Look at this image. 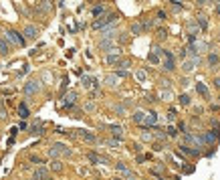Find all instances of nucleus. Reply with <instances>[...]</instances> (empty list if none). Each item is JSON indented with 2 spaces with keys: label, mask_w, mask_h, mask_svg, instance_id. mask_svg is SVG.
<instances>
[{
  "label": "nucleus",
  "mask_w": 220,
  "mask_h": 180,
  "mask_svg": "<svg viewBox=\"0 0 220 180\" xmlns=\"http://www.w3.org/2000/svg\"><path fill=\"white\" fill-rule=\"evenodd\" d=\"M115 20H117V14H115V12H111V14H107V16H103V18H97V20H95V22H93V29H95V30H103V29H107L109 25H113Z\"/></svg>",
  "instance_id": "1"
},
{
  "label": "nucleus",
  "mask_w": 220,
  "mask_h": 180,
  "mask_svg": "<svg viewBox=\"0 0 220 180\" xmlns=\"http://www.w3.org/2000/svg\"><path fill=\"white\" fill-rule=\"evenodd\" d=\"M49 154L53 156V158H57V156H71V150H69L67 146H63V144H53V146L49 148Z\"/></svg>",
  "instance_id": "2"
},
{
  "label": "nucleus",
  "mask_w": 220,
  "mask_h": 180,
  "mask_svg": "<svg viewBox=\"0 0 220 180\" xmlns=\"http://www.w3.org/2000/svg\"><path fill=\"white\" fill-rule=\"evenodd\" d=\"M6 39L12 41L14 45H18V47H25V37H20L16 30H8V33H6Z\"/></svg>",
  "instance_id": "3"
},
{
  "label": "nucleus",
  "mask_w": 220,
  "mask_h": 180,
  "mask_svg": "<svg viewBox=\"0 0 220 180\" xmlns=\"http://www.w3.org/2000/svg\"><path fill=\"white\" fill-rule=\"evenodd\" d=\"M51 10H53L51 0H43V2H39V4H36V12H43V14H47V12H51Z\"/></svg>",
  "instance_id": "4"
},
{
  "label": "nucleus",
  "mask_w": 220,
  "mask_h": 180,
  "mask_svg": "<svg viewBox=\"0 0 220 180\" xmlns=\"http://www.w3.org/2000/svg\"><path fill=\"white\" fill-rule=\"evenodd\" d=\"M99 49H101V51H117V49H115V41H113V39L99 41Z\"/></svg>",
  "instance_id": "5"
},
{
  "label": "nucleus",
  "mask_w": 220,
  "mask_h": 180,
  "mask_svg": "<svg viewBox=\"0 0 220 180\" xmlns=\"http://www.w3.org/2000/svg\"><path fill=\"white\" fill-rule=\"evenodd\" d=\"M198 63H200V59H198V57H194V59H188V61H184V67H182V69H184L186 73H190V71H194V67H196Z\"/></svg>",
  "instance_id": "6"
},
{
  "label": "nucleus",
  "mask_w": 220,
  "mask_h": 180,
  "mask_svg": "<svg viewBox=\"0 0 220 180\" xmlns=\"http://www.w3.org/2000/svg\"><path fill=\"white\" fill-rule=\"evenodd\" d=\"M107 39H115V26H107V29L101 30V41H107Z\"/></svg>",
  "instance_id": "7"
},
{
  "label": "nucleus",
  "mask_w": 220,
  "mask_h": 180,
  "mask_svg": "<svg viewBox=\"0 0 220 180\" xmlns=\"http://www.w3.org/2000/svg\"><path fill=\"white\" fill-rule=\"evenodd\" d=\"M34 91H39V81H28L25 85V93L26 95H32Z\"/></svg>",
  "instance_id": "8"
},
{
  "label": "nucleus",
  "mask_w": 220,
  "mask_h": 180,
  "mask_svg": "<svg viewBox=\"0 0 220 180\" xmlns=\"http://www.w3.org/2000/svg\"><path fill=\"white\" fill-rule=\"evenodd\" d=\"M32 180H49V172L44 170V168H36V170H34V178Z\"/></svg>",
  "instance_id": "9"
},
{
  "label": "nucleus",
  "mask_w": 220,
  "mask_h": 180,
  "mask_svg": "<svg viewBox=\"0 0 220 180\" xmlns=\"http://www.w3.org/2000/svg\"><path fill=\"white\" fill-rule=\"evenodd\" d=\"M25 34L28 37V39H34V37L39 34V29H36V26H32V25H26V29H25Z\"/></svg>",
  "instance_id": "10"
},
{
  "label": "nucleus",
  "mask_w": 220,
  "mask_h": 180,
  "mask_svg": "<svg viewBox=\"0 0 220 180\" xmlns=\"http://www.w3.org/2000/svg\"><path fill=\"white\" fill-rule=\"evenodd\" d=\"M218 138V131L216 130H210V131H206V136H204V142L206 144H212V142Z\"/></svg>",
  "instance_id": "11"
},
{
  "label": "nucleus",
  "mask_w": 220,
  "mask_h": 180,
  "mask_svg": "<svg viewBox=\"0 0 220 180\" xmlns=\"http://www.w3.org/2000/svg\"><path fill=\"white\" fill-rule=\"evenodd\" d=\"M109 130H111V134H113L115 138H119V140L123 138V127H121V126H109Z\"/></svg>",
  "instance_id": "12"
},
{
  "label": "nucleus",
  "mask_w": 220,
  "mask_h": 180,
  "mask_svg": "<svg viewBox=\"0 0 220 180\" xmlns=\"http://www.w3.org/2000/svg\"><path fill=\"white\" fill-rule=\"evenodd\" d=\"M131 117H133V122L135 123H146V113L143 112H135Z\"/></svg>",
  "instance_id": "13"
},
{
  "label": "nucleus",
  "mask_w": 220,
  "mask_h": 180,
  "mask_svg": "<svg viewBox=\"0 0 220 180\" xmlns=\"http://www.w3.org/2000/svg\"><path fill=\"white\" fill-rule=\"evenodd\" d=\"M65 99H67V101H65V105H67V107H71V105L75 103V99H77V93H75V91L67 93V97H65Z\"/></svg>",
  "instance_id": "14"
},
{
  "label": "nucleus",
  "mask_w": 220,
  "mask_h": 180,
  "mask_svg": "<svg viewBox=\"0 0 220 180\" xmlns=\"http://www.w3.org/2000/svg\"><path fill=\"white\" fill-rule=\"evenodd\" d=\"M196 91L200 93V95H204V97H208V87H206L204 83H196Z\"/></svg>",
  "instance_id": "15"
},
{
  "label": "nucleus",
  "mask_w": 220,
  "mask_h": 180,
  "mask_svg": "<svg viewBox=\"0 0 220 180\" xmlns=\"http://www.w3.org/2000/svg\"><path fill=\"white\" fill-rule=\"evenodd\" d=\"M180 152L182 154H188V156H198L200 154L198 150H192V148H188V146H180Z\"/></svg>",
  "instance_id": "16"
},
{
  "label": "nucleus",
  "mask_w": 220,
  "mask_h": 180,
  "mask_svg": "<svg viewBox=\"0 0 220 180\" xmlns=\"http://www.w3.org/2000/svg\"><path fill=\"white\" fill-rule=\"evenodd\" d=\"M18 113H20V117H22V119H26V117H28V107H26V103H20V105H18Z\"/></svg>",
  "instance_id": "17"
},
{
  "label": "nucleus",
  "mask_w": 220,
  "mask_h": 180,
  "mask_svg": "<svg viewBox=\"0 0 220 180\" xmlns=\"http://www.w3.org/2000/svg\"><path fill=\"white\" fill-rule=\"evenodd\" d=\"M157 122V113H147V115H146V123H147V126H154V123H156Z\"/></svg>",
  "instance_id": "18"
},
{
  "label": "nucleus",
  "mask_w": 220,
  "mask_h": 180,
  "mask_svg": "<svg viewBox=\"0 0 220 180\" xmlns=\"http://www.w3.org/2000/svg\"><path fill=\"white\" fill-rule=\"evenodd\" d=\"M107 63L113 65V63H119V51H115V53L107 55Z\"/></svg>",
  "instance_id": "19"
},
{
  "label": "nucleus",
  "mask_w": 220,
  "mask_h": 180,
  "mask_svg": "<svg viewBox=\"0 0 220 180\" xmlns=\"http://www.w3.org/2000/svg\"><path fill=\"white\" fill-rule=\"evenodd\" d=\"M218 61H220V59H218V55H216V53H210V55H208V65H210V67H216V65H218Z\"/></svg>",
  "instance_id": "20"
},
{
  "label": "nucleus",
  "mask_w": 220,
  "mask_h": 180,
  "mask_svg": "<svg viewBox=\"0 0 220 180\" xmlns=\"http://www.w3.org/2000/svg\"><path fill=\"white\" fill-rule=\"evenodd\" d=\"M89 160H91V162H95V164H101V162H103V164H105V162H107V160H105V158H101V156L93 154V152L89 154Z\"/></svg>",
  "instance_id": "21"
},
{
  "label": "nucleus",
  "mask_w": 220,
  "mask_h": 180,
  "mask_svg": "<svg viewBox=\"0 0 220 180\" xmlns=\"http://www.w3.org/2000/svg\"><path fill=\"white\" fill-rule=\"evenodd\" d=\"M143 30H146V26H143V25H139V22L131 25V33H133V34H142Z\"/></svg>",
  "instance_id": "22"
},
{
  "label": "nucleus",
  "mask_w": 220,
  "mask_h": 180,
  "mask_svg": "<svg viewBox=\"0 0 220 180\" xmlns=\"http://www.w3.org/2000/svg\"><path fill=\"white\" fill-rule=\"evenodd\" d=\"M164 69H166V71H174V69H176V67H174V57H172V59H166Z\"/></svg>",
  "instance_id": "23"
},
{
  "label": "nucleus",
  "mask_w": 220,
  "mask_h": 180,
  "mask_svg": "<svg viewBox=\"0 0 220 180\" xmlns=\"http://www.w3.org/2000/svg\"><path fill=\"white\" fill-rule=\"evenodd\" d=\"M81 138L87 140V142H95V136L93 134H89V131H85V130H81Z\"/></svg>",
  "instance_id": "24"
},
{
  "label": "nucleus",
  "mask_w": 220,
  "mask_h": 180,
  "mask_svg": "<svg viewBox=\"0 0 220 180\" xmlns=\"http://www.w3.org/2000/svg\"><path fill=\"white\" fill-rule=\"evenodd\" d=\"M115 168H117V170L121 172V174H127V172H129V168H127V166L123 164V162H117V164H115Z\"/></svg>",
  "instance_id": "25"
},
{
  "label": "nucleus",
  "mask_w": 220,
  "mask_h": 180,
  "mask_svg": "<svg viewBox=\"0 0 220 180\" xmlns=\"http://www.w3.org/2000/svg\"><path fill=\"white\" fill-rule=\"evenodd\" d=\"M0 55H8V45L0 39Z\"/></svg>",
  "instance_id": "26"
},
{
  "label": "nucleus",
  "mask_w": 220,
  "mask_h": 180,
  "mask_svg": "<svg viewBox=\"0 0 220 180\" xmlns=\"http://www.w3.org/2000/svg\"><path fill=\"white\" fill-rule=\"evenodd\" d=\"M105 12V6H95L93 8V16H99V14H103Z\"/></svg>",
  "instance_id": "27"
},
{
  "label": "nucleus",
  "mask_w": 220,
  "mask_h": 180,
  "mask_svg": "<svg viewBox=\"0 0 220 180\" xmlns=\"http://www.w3.org/2000/svg\"><path fill=\"white\" fill-rule=\"evenodd\" d=\"M51 166H53V170H57V172H61V170H63V164H61L59 160H55V162H53Z\"/></svg>",
  "instance_id": "28"
},
{
  "label": "nucleus",
  "mask_w": 220,
  "mask_h": 180,
  "mask_svg": "<svg viewBox=\"0 0 220 180\" xmlns=\"http://www.w3.org/2000/svg\"><path fill=\"white\" fill-rule=\"evenodd\" d=\"M198 25H200L202 29H206V26H208V22H206V16H198Z\"/></svg>",
  "instance_id": "29"
},
{
  "label": "nucleus",
  "mask_w": 220,
  "mask_h": 180,
  "mask_svg": "<svg viewBox=\"0 0 220 180\" xmlns=\"http://www.w3.org/2000/svg\"><path fill=\"white\" fill-rule=\"evenodd\" d=\"M180 103L182 105H190V97L188 95H180Z\"/></svg>",
  "instance_id": "30"
},
{
  "label": "nucleus",
  "mask_w": 220,
  "mask_h": 180,
  "mask_svg": "<svg viewBox=\"0 0 220 180\" xmlns=\"http://www.w3.org/2000/svg\"><path fill=\"white\" fill-rule=\"evenodd\" d=\"M105 81H107L109 85H115V81H117V77H115V75H109V77L105 79Z\"/></svg>",
  "instance_id": "31"
},
{
  "label": "nucleus",
  "mask_w": 220,
  "mask_h": 180,
  "mask_svg": "<svg viewBox=\"0 0 220 180\" xmlns=\"http://www.w3.org/2000/svg\"><path fill=\"white\" fill-rule=\"evenodd\" d=\"M161 99L170 101V99H172V91H164V93H161Z\"/></svg>",
  "instance_id": "32"
},
{
  "label": "nucleus",
  "mask_w": 220,
  "mask_h": 180,
  "mask_svg": "<svg viewBox=\"0 0 220 180\" xmlns=\"http://www.w3.org/2000/svg\"><path fill=\"white\" fill-rule=\"evenodd\" d=\"M0 117H2V119H6V117H8V113H6V107H2V105H0Z\"/></svg>",
  "instance_id": "33"
},
{
  "label": "nucleus",
  "mask_w": 220,
  "mask_h": 180,
  "mask_svg": "<svg viewBox=\"0 0 220 180\" xmlns=\"http://www.w3.org/2000/svg\"><path fill=\"white\" fill-rule=\"evenodd\" d=\"M157 37H160V39H166V37H168L166 29H160V30H157Z\"/></svg>",
  "instance_id": "34"
},
{
  "label": "nucleus",
  "mask_w": 220,
  "mask_h": 180,
  "mask_svg": "<svg viewBox=\"0 0 220 180\" xmlns=\"http://www.w3.org/2000/svg\"><path fill=\"white\" fill-rule=\"evenodd\" d=\"M176 134H178V131H176V127H168V136H172V138H174V136H176Z\"/></svg>",
  "instance_id": "35"
},
{
  "label": "nucleus",
  "mask_w": 220,
  "mask_h": 180,
  "mask_svg": "<svg viewBox=\"0 0 220 180\" xmlns=\"http://www.w3.org/2000/svg\"><path fill=\"white\" fill-rule=\"evenodd\" d=\"M115 112H117V113H121V115H123V113H125V107H123V105H117V107H115Z\"/></svg>",
  "instance_id": "36"
},
{
  "label": "nucleus",
  "mask_w": 220,
  "mask_h": 180,
  "mask_svg": "<svg viewBox=\"0 0 220 180\" xmlns=\"http://www.w3.org/2000/svg\"><path fill=\"white\" fill-rule=\"evenodd\" d=\"M32 134H43V127H40V126L34 127V126H32Z\"/></svg>",
  "instance_id": "37"
},
{
  "label": "nucleus",
  "mask_w": 220,
  "mask_h": 180,
  "mask_svg": "<svg viewBox=\"0 0 220 180\" xmlns=\"http://www.w3.org/2000/svg\"><path fill=\"white\" fill-rule=\"evenodd\" d=\"M147 59H150L152 63H157V55H156V53H152V55H150V57H147Z\"/></svg>",
  "instance_id": "38"
},
{
  "label": "nucleus",
  "mask_w": 220,
  "mask_h": 180,
  "mask_svg": "<svg viewBox=\"0 0 220 180\" xmlns=\"http://www.w3.org/2000/svg\"><path fill=\"white\" fill-rule=\"evenodd\" d=\"M142 138H143V140H152L154 136H152V134H147V131H143V136H142Z\"/></svg>",
  "instance_id": "39"
},
{
  "label": "nucleus",
  "mask_w": 220,
  "mask_h": 180,
  "mask_svg": "<svg viewBox=\"0 0 220 180\" xmlns=\"http://www.w3.org/2000/svg\"><path fill=\"white\" fill-rule=\"evenodd\" d=\"M214 85H216V87L220 89V77H216V79H214Z\"/></svg>",
  "instance_id": "40"
},
{
  "label": "nucleus",
  "mask_w": 220,
  "mask_h": 180,
  "mask_svg": "<svg viewBox=\"0 0 220 180\" xmlns=\"http://www.w3.org/2000/svg\"><path fill=\"white\" fill-rule=\"evenodd\" d=\"M198 4H206V0H198Z\"/></svg>",
  "instance_id": "41"
},
{
  "label": "nucleus",
  "mask_w": 220,
  "mask_h": 180,
  "mask_svg": "<svg viewBox=\"0 0 220 180\" xmlns=\"http://www.w3.org/2000/svg\"><path fill=\"white\" fill-rule=\"evenodd\" d=\"M216 12H218V14H220V4H218V6H216Z\"/></svg>",
  "instance_id": "42"
}]
</instances>
